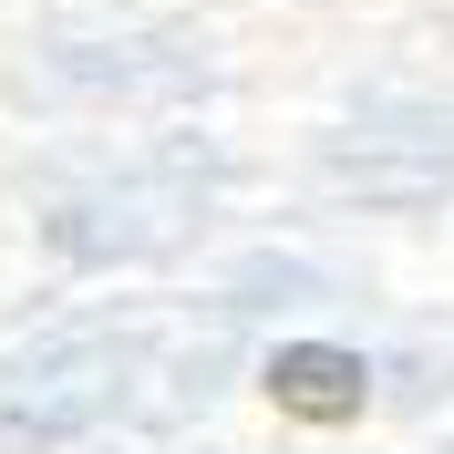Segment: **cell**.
Segmentation results:
<instances>
[{
    "instance_id": "cell-1",
    "label": "cell",
    "mask_w": 454,
    "mask_h": 454,
    "mask_svg": "<svg viewBox=\"0 0 454 454\" xmlns=\"http://www.w3.org/2000/svg\"><path fill=\"white\" fill-rule=\"evenodd\" d=\"M258 382H269V403H279V413H300V424H351V413L372 403L362 351H340V340H279Z\"/></svg>"
}]
</instances>
